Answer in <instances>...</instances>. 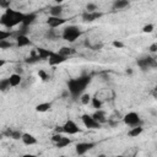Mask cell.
Instances as JSON below:
<instances>
[{
	"label": "cell",
	"mask_w": 157,
	"mask_h": 157,
	"mask_svg": "<svg viewBox=\"0 0 157 157\" xmlns=\"http://www.w3.org/2000/svg\"><path fill=\"white\" fill-rule=\"evenodd\" d=\"M7 78H9V82H10V87H17L22 82V76L20 74H17V72L11 74Z\"/></svg>",
	"instance_id": "16"
},
{
	"label": "cell",
	"mask_w": 157,
	"mask_h": 157,
	"mask_svg": "<svg viewBox=\"0 0 157 157\" xmlns=\"http://www.w3.org/2000/svg\"><path fill=\"white\" fill-rule=\"evenodd\" d=\"M11 6V0H0V9H9Z\"/></svg>",
	"instance_id": "33"
},
{
	"label": "cell",
	"mask_w": 157,
	"mask_h": 157,
	"mask_svg": "<svg viewBox=\"0 0 157 157\" xmlns=\"http://www.w3.org/2000/svg\"><path fill=\"white\" fill-rule=\"evenodd\" d=\"M23 16H25V13L9 7L0 16V25L6 27V28H13V27H16V26L22 23Z\"/></svg>",
	"instance_id": "1"
},
{
	"label": "cell",
	"mask_w": 157,
	"mask_h": 157,
	"mask_svg": "<svg viewBox=\"0 0 157 157\" xmlns=\"http://www.w3.org/2000/svg\"><path fill=\"white\" fill-rule=\"evenodd\" d=\"M153 29H155V25L153 23H147V25H145L142 27V32L144 33H152Z\"/></svg>",
	"instance_id": "28"
},
{
	"label": "cell",
	"mask_w": 157,
	"mask_h": 157,
	"mask_svg": "<svg viewBox=\"0 0 157 157\" xmlns=\"http://www.w3.org/2000/svg\"><path fill=\"white\" fill-rule=\"evenodd\" d=\"M54 1H55L56 5H61V4L64 2V0H54Z\"/></svg>",
	"instance_id": "38"
},
{
	"label": "cell",
	"mask_w": 157,
	"mask_h": 157,
	"mask_svg": "<svg viewBox=\"0 0 157 157\" xmlns=\"http://www.w3.org/2000/svg\"><path fill=\"white\" fill-rule=\"evenodd\" d=\"M123 121L129 125V126H136V125H141V118L140 114L136 112H129L124 115Z\"/></svg>",
	"instance_id": "4"
},
{
	"label": "cell",
	"mask_w": 157,
	"mask_h": 157,
	"mask_svg": "<svg viewBox=\"0 0 157 157\" xmlns=\"http://www.w3.org/2000/svg\"><path fill=\"white\" fill-rule=\"evenodd\" d=\"M102 16H103V13L99 12V11H93V12L85 11L81 17H82V21H83V22H93V21L101 18Z\"/></svg>",
	"instance_id": "11"
},
{
	"label": "cell",
	"mask_w": 157,
	"mask_h": 157,
	"mask_svg": "<svg viewBox=\"0 0 157 157\" xmlns=\"http://www.w3.org/2000/svg\"><path fill=\"white\" fill-rule=\"evenodd\" d=\"M90 81H91V77L88 75H83L77 78H71L67 82V91L72 97H78L83 92L86 86L90 83Z\"/></svg>",
	"instance_id": "2"
},
{
	"label": "cell",
	"mask_w": 157,
	"mask_h": 157,
	"mask_svg": "<svg viewBox=\"0 0 157 157\" xmlns=\"http://www.w3.org/2000/svg\"><path fill=\"white\" fill-rule=\"evenodd\" d=\"M38 77H39L42 81H48V78H49L48 74H47L44 70H39V71H38Z\"/></svg>",
	"instance_id": "34"
},
{
	"label": "cell",
	"mask_w": 157,
	"mask_h": 157,
	"mask_svg": "<svg viewBox=\"0 0 157 157\" xmlns=\"http://www.w3.org/2000/svg\"><path fill=\"white\" fill-rule=\"evenodd\" d=\"M137 65L141 70H148V69H155L157 66V61L152 56H145L137 60Z\"/></svg>",
	"instance_id": "5"
},
{
	"label": "cell",
	"mask_w": 157,
	"mask_h": 157,
	"mask_svg": "<svg viewBox=\"0 0 157 157\" xmlns=\"http://www.w3.org/2000/svg\"><path fill=\"white\" fill-rule=\"evenodd\" d=\"M21 141H22L25 145H27V146H32V145H36V144L38 142L37 137H36L34 135L29 134V132H22V135H21Z\"/></svg>",
	"instance_id": "12"
},
{
	"label": "cell",
	"mask_w": 157,
	"mask_h": 157,
	"mask_svg": "<svg viewBox=\"0 0 157 157\" xmlns=\"http://www.w3.org/2000/svg\"><path fill=\"white\" fill-rule=\"evenodd\" d=\"M50 108H52V103L50 102H42V103H39V104L36 105V112H38V113H45Z\"/></svg>",
	"instance_id": "20"
},
{
	"label": "cell",
	"mask_w": 157,
	"mask_h": 157,
	"mask_svg": "<svg viewBox=\"0 0 157 157\" xmlns=\"http://www.w3.org/2000/svg\"><path fill=\"white\" fill-rule=\"evenodd\" d=\"M67 60V58L66 56H64V55H60L59 53H52L50 54V56L48 58V61H49V65H52V66H55V65H59V64H63V63H65Z\"/></svg>",
	"instance_id": "10"
},
{
	"label": "cell",
	"mask_w": 157,
	"mask_h": 157,
	"mask_svg": "<svg viewBox=\"0 0 157 157\" xmlns=\"http://www.w3.org/2000/svg\"><path fill=\"white\" fill-rule=\"evenodd\" d=\"M63 11H64V9H63L61 5H54V6L50 7L49 13H50V16H61Z\"/></svg>",
	"instance_id": "21"
},
{
	"label": "cell",
	"mask_w": 157,
	"mask_h": 157,
	"mask_svg": "<svg viewBox=\"0 0 157 157\" xmlns=\"http://www.w3.org/2000/svg\"><path fill=\"white\" fill-rule=\"evenodd\" d=\"M5 64H6V61H5V60H2V59H0V67H2Z\"/></svg>",
	"instance_id": "39"
},
{
	"label": "cell",
	"mask_w": 157,
	"mask_h": 157,
	"mask_svg": "<svg viewBox=\"0 0 157 157\" xmlns=\"http://www.w3.org/2000/svg\"><path fill=\"white\" fill-rule=\"evenodd\" d=\"M32 44V42H31V39L26 36V34H18L17 37H16V45L17 47H28V45H31Z\"/></svg>",
	"instance_id": "14"
},
{
	"label": "cell",
	"mask_w": 157,
	"mask_h": 157,
	"mask_svg": "<svg viewBox=\"0 0 157 157\" xmlns=\"http://www.w3.org/2000/svg\"><path fill=\"white\" fill-rule=\"evenodd\" d=\"M61 129H63V132H65L67 135H76V134H78L81 131V129L78 128V125L74 120H71V119L66 120L65 124L61 126Z\"/></svg>",
	"instance_id": "6"
},
{
	"label": "cell",
	"mask_w": 157,
	"mask_h": 157,
	"mask_svg": "<svg viewBox=\"0 0 157 157\" xmlns=\"http://www.w3.org/2000/svg\"><path fill=\"white\" fill-rule=\"evenodd\" d=\"M11 36H12V33H11L10 31H4V29H0V40L9 39Z\"/></svg>",
	"instance_id": "30"
},
{
	"label": "cell",
	"mask_w": 157,
	"mask_h": 157,
	"mask_svg": "<svg viewBox=\"0 0 157 157\" xmlns=\"http://www.w3.org/2000/svg\"><path fill=\"white\" fill-rule=\"evenodd\" d=\"M36 20H37V13H34V12H29V13H25V16H23V20H22V26H25V27H29L32 23H34L36 22Z\"/></svg>",
	"instance_id": "13"
},
{
	"label": "cell",
	"mask_w": 157,
	"mask_h": 157,
	"mask_svg": "<svg viewBox=\"0 0 157 157\" xmlns=\"http://www.w3.org/2000/svg\"><path fill=\"white\" fill-rule=\"evenodd\" d=\"M90 104H91V105H92L94 109H101V108H102V101H101V98H98L97 96L91 98Z\"/></svg>",
	"instance_id": "25"
},
{
	"label": "cell",
	"mask_w": 157,
	"mask_h": 157,
	"mask_svg": "<svg viewBox=\"0 0 157 157\" xmlns=\"http://www.w3.org/2000/svg\"><path fill=\"white\" fill-rule=\"evenodd\" d=\"M81 120H82L83 125H85L86 128H88V129H99V128H101V124H99L98 121H96V120L93 119V117L90 115V114H83V115L81 117Z\"/></svg>",
	"instance_id": "8"
},
{
	"label": "cell",
	"mask_w": 157,
	"mask_h": 157,
	"mask_svg": "<svg viewBox=\"0 0 157 157\" xmlns=\"http://www.w3.org/2000/svg\"><path fill=\"white\" fill-rule=\"evenodd\" d=\"M60 55H64V56H66V58H69L70 55H72V54H75V49L74 48H71V47H61L60 49H59V52H58Z\"/></svg>",
	"instance_id": "22"
},
{
	"label": "cell",
	"mask_w": 157,
	"mask_h": 157,
	"mask_svg": "<svg viewBox=\"0 0 157 157\" xmlns=\"http://www.w3.org/2000/svg\"><path fill=\"white\" fill-rule=\"evenodd\" d=\"M9 135H10V137H12V139H15V140H21V135H22V132L21 131H18V130H15V131H9Z\"/></svg>",
	"instance_id": "31"
},
{
	"label": "cell",
	"mask_w": 157,
	"mask_h": 157,
	"mask_svg": "<svg viewBox=\"0 0 157 157\" xmlns=\"http://www.w3.org/2000/svg\"><path fill=\"white\" fill-rule=\"evenodd\" d=\"M96 146L94 142H78L76 146H75V150H76V153L82 156L85 155L86 152H88L90 150H92L93 147Z\"/></svg>",
	"instance_id": "9"
},
{
	"label": "cell",
	"mask_w": 157,
	"mask_h": 157,
	"mask_svg": "<svg viewBox=\"0 0 157 157\" xmlns=\"http://www.w3.org/2000/svg\"><path fill=\"white\" fill-rule=\"evenodd\" d=\"M112 44H113V47H114V48H118V49L124 48V43H123V42H120V40H114Z\"/></svg>",
	"instance_id": "35"
},
{
	"label": "cell",
	"mask_w": 157,
	"mask_h": 157,
	"mask_svg": "<svg viewBox=\"0 0 157 157\" xmlns=\"http://www.w3.org/2000/svg\"><path fill=\"white\" fill-rule=\"evenodd\" d=\"M13 47V43H11L10 40L7 39H4V40H0V49H10Z\"/></svg>",
	"instance_id": "27"
},
{
	"label": "cell",
	"mask_w": 157,
	"mask_h": 157,
	"mask_svg": "<svg viewBox=\"0 0 157 157\" xmlns=\"http://www.w3.org/2000/svg\"><path fill=\"white\" fill-rule=\"evenodd\" d=\"M52 53H53V52L49 50V49H45V48H37V55L39 56L40 60H45V59H48V58L50 56Z\"/></svg>",
	"instance_id": "19"
},
{
	"label": "cell",
	"mask_w": 157,
	"mask_h": 157,
	"mask_svg": "<svg viewBox=\"0 0 157 157\" xmlns=\"http://www.w3.org/2000/svg\"><path fill=\"white\" fill-rule=\"evenodd\" d=\"M92 117H93V119L96 120V121H98L101 125L103 124V123H105L107 121V115H105V112L104 110H102V109H96V112L93 113V114H91Z\"/></svg>",
	"instance_id": "15"
},
{
	"label": "cell",
	"mask_w": 157,
	"mask_h": 157,
	"mask_svg": "<svg viewBox=\"0 0 157 157\" xmlns=\"http://www.w3.org/2000/svg\"><path fill=\"white\" fill-rule=\"evenodd\" d=\"M86 11L88 12H93V11H98V6L94 2H88L86 5Z\"/></svg>",
	"instance_id": "32"
},
{
	"label": "cell",
	"mask_w": 157,
	"mask_h": 157,
	"mask_svg": "<svg viewBox=\"0 0 157 157\" xmlns=\"http://www.w3.org/2000/svg\"><path fill=\"white\" fill-rule=\"evenodd\" d=\"M91 98H92V96L90 93H81L78 96V99H80L81 104H83V105H88L91 102Z\"/></svg>",
	"instance_id": "23"
},
{
	"label": "cell",
	"mask_w": 157,
	"mask_h": 157,
	"mask_svg": "<svg viewBox=\"0 0 157 157\" xmlns=\"http://www.w3.org/2000/svg\"><path fill=\"white\" fill-rule=\"evenodd\" d=\"M66 18H64L63 16H49L48 20H47V25L50 27V28H59L61 27L63 25L66 23Z\"/></svg>",
	"instance_id": "7"
},
{
	"label": "cell",
	"mask_w": 157,
	"mask_h": 157,
	"mask_svg": "<svg viewBox=\"0 0 157 157\" xmlns=\"http://www.w3.org/2000/svg\"><path fill=\"white\" fill-rule=\"evenodd\" d=\"M10 88V82H9V78H2L0 80V91H7Z\"/></svg>",
	"instance_id": "26"
},
{
	"label": "cell",
	"mask_w": 157,
	"mask_h": 157,
	"mask_svg": "<svg viewBox=\"0 0 157 157\" xmlns=\"http://www.w3.org/2000/svg\"><path fill=\"white\" fill-rule=\"evenodd\" d=\"M129 5H130V1H129V0H114V2H113V9L117 10V11H120V10L126 9Z\"/></svg>",
	"instance_id": "17"
},
{
	"label": "cell",
	"mask_w": 157,
	"mask_h": 157,
	"mask_svg": "<svg viewBox=\"0 0 157 157\" xmlns=\"http://www.w3.org/2000/svg\"><path fill=\"white\" fill-rule=\"evenodd\" d=\"M150 52L152 53V54H155V53H157V43H152L151 45H150Z\"/></svg>",
	"instance_id": "37"
},
{
	"label": "cell",
	"mask_w": 157,
	"mask_h": 157,
	"mask_svg": "<svg viewBox=\"0 0 157 157\" xmlns=\"http://www.w3.org/2000/svg\"><path fill=\"white\" fill-rule=\"evenodd\" d=\"M71 144V140L69 139V137H61L56 144H55V146L56 147H59V148H63V147H66V146H69Z\"/></svg>",
	"instance_id": "24"
},
{
	"label": "cell",
	"mask_w": 157,
	"mask_h": 157,
	"mask_svg": "<svg viewBox=\"0 0 157 157\" xmlns=\"http://www.w3.org/2000/svg\"><path fill=\"white\" fill-rule=\"evenodd\" d=\"M45 37H47L48 39H56V38H58V34L55 33V28H50V29H48Z\"/></svg>",
	"instance_id": "29"
},
{
	"label": "cell",
	"mask_w": 157,
	"mask_h": 157,
	"mask_svg": "<svg viewBox=\"0 0 157 157\" xmlns=\"http://www.w3.org/2000/svg\"><path fill=\"white\" fill-rule=\"evenodd\" d=\"M61 137H63V135H61L60 132H58V134H54V135L52 136V141H53L54 144H56V142H58V141H59Z\"/></svg>",
	"instance_id": "36"
},
{
	"label": "cell",
	"mask_w": 157,
	"mask_h": 157,
	"mask_svg": "<svg viewBox=\"0 0 157 157\" xmlns=\"http://www.w3.org/2000/svg\"><path fill=\"white\" fill-rule=\"evenodd\" d=\"M144 131V128L141 125H136V126H131V129L128 131V135L130 137H137L139 135H141Z\"/></svg>",
	"instance_id": "18"
},
{
	"label": "cell",
	"mask_w": 157,
	"mask_h": 157,
	"mask_svg": "<svg viewBox=\"0 0 157 157\" xmlns=\"http://www.w3.org/2000/svg\"><path fill=\"white\" fill-rule=\"evenodd\" d=\"M80 36H81V29H80L77 26H75V25H69V26H66V27L63 29V33H61L63 39H65V40L69 42V43L75 42Z\"/></svg>",
	"instance_id": "3"
},
{
	"label": "cell",
	"mask_w": 157,
	"mask_h": 157,
	"mask_svg": "<svg viewBox=\"0 0 157 157\" xmlns=\"http://www.w3.org/2000/svg\"><path fill=\"white\" fill-rule=\"evenodd\" d=\"M126 72H128V74H131V72H132V70H131V69H129V70H126Z\"/></svg>",
	"instance_id": "40"
}]
</instances>
